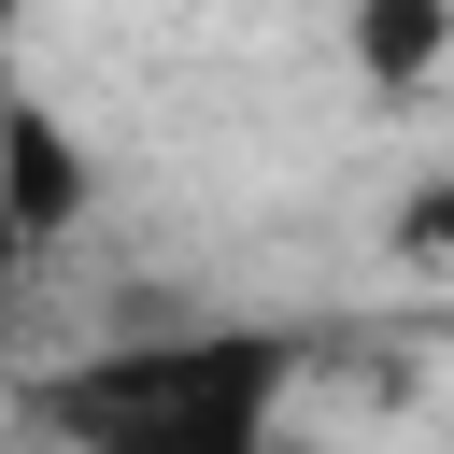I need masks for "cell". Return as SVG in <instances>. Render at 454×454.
Wrapping results in <instances>:
<instances>
[{"mask_svg": "<svg viewBox=\"0 0 454 454\" xmlns=\"http://www.w3.org/2000/svg\"><path fill=\"white\" fill-rule=\"evenodd\" d=\"M298 397L284 326H170V340H71L14 383L57 454H270Z\"/></svg>", "mask_w": 454, "mask_h": 454, "instance_id": "1", "label": "cell"}, {"mask_svg": "<svg viewBox=\"0 0 454 454\" xmlns=\"http://www.w3.org/2000/svg\"><path fill=\"white\" fill-rule=\"evenodd\" d=\"M0 199H14V227H28V255H43V241H57L71 213H85V156L57 142V114H43L28 85H14V114H0Z\"/></svg>", "mask_w": 454, "mask_h": 454, "instance_id": "2", "label": "cell"}, {"mask_svg": "<svg viewBox=\"0 0 454 454\" xmlns=\"http://www.w3.org/2000/svg\"><path fill=\"white\" fill-rule=\"evenodd\" d=\"M355 71L397 99L454 85V0H355Z\"/></svg>", "mask_w": 454, "mask_h": 454, "instance_id": "3", "label": "cell"}, {"mask_svg": "<svg viewBox=\"0 0 454 454\" xmlns=\"http://www.w3.org/2000/svg\"><path fill=\"white\" fill-rule=\"evenodd\" d=\"M397 241H411L426 270H454V184H411V213H397Z\"/></svg>", "mask_w": 454, "mask_h": 454, "instance_id": "4", "label": "cell"}, {"mask_svg": "<svg viewBox=\"0 0 454 454\" xmlns=\"http://www.w3.org/2000/svg\"><path fill=\"white\" fill-rule=\"evenodd\" d=\"M0 114H14V57H0ZM28 270V227H14V199H0V284Z\"/></svg>", "mask_w": 454, "mask_h": 454, "instance_id": "5", "label": "cell"}, {"mask_svg": "<svg viewBox=\"0 0 454 454\" xmlns=\"http://www.w3.org/2000/svg\"><path fill=\"white\" fill-rule=\"evenodd\" d=\"M270 454H298V440H270Z\"/></svg>", "mask_w": 454, "mask_h": 454, "instance_id": "6", "label": "cell"}]
</instances>
